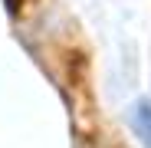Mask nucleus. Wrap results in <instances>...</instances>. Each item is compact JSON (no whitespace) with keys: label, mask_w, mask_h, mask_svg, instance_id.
Instances as JSON below:
<instances>
[{"label":"nucleus","mask_w":151,"mask_h":148,"mask_svg":"<svg viewBox=\"0 0 151 148\" xmlns=\"http://www.w3.org/2000/svg\"><path fill=\"white\" fill-rule=\"evenodd\" d=\"M135 125H138L141 138L151 145V105H141V109H138V115H135Z\"/></svg>","instance_id":"1"}]
</instances>
